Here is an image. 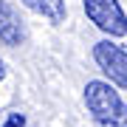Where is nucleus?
<instances>
[{
    "mask_svg": "<svg viewBox=\"0 0 127 127\" xmlns=\"http://www.w3.org/2000/svg\"><path fill=\"white\" fill-rule=\"evenodd\" d=\"M93 62L113 88L127 91V51L122 45H116L113 40H99L93 45Z\"/></svg>",
    "mask_w": 127,
    "mask_h": 127,
    "instance_id": "f03ea898",
    "label": "nucleus"
},
{
    "mask_svg": "<svg viewBox=\"0 0 127 127\" xmlns=\"http://www.w3.org/2000/svg\"><path fill=\"white\" fill-rule=\"evenodd\" d=\"M3 73H6V65H3V59H0V79H3Z\"/></svg>",
    "mask_w": 127,
    "mask_h": 127,
    "instance_id": "0eeeda50",
    "label": "nucleus"
},
{
    "mask_svg": "<svg viewBox=\"0 0 127 127\" xmlns=\"http://www.w3.org/2000/svg\"><path fill=\"white\" fill-rule=\"evenodd\" d=\"M85 107L99 127H127V104L110 82H102V79L88 82Z\"/></svg>",
    "mask_w": 127,
    "mask_h": 127,
    "instance_id": "f257e3e1",
    "label": "nucleus"
},
{
    "mask_svg": "<svg viewBox=\"0 0 127 127\" xmlns=\"http://www.w3.org/2000/svg\"><path fill=\"white\" fill-rule=\"evenodd\" d=\"M20 3L26 6V9H31L34 14H40V17H45L48 23H65V17H68V6H65V0H20Z\"/></svg>",
    "mask_w": 127,
    "mask_h": 127,
    "instance_id": "39448f33",
    "label": "nucleus"
},
{
    "mask_svg": "<svg viewBox=\"0 0 127 127\" xmlns=\"http://www.w3.org/2000/svg\"><path fill=\"white\" fill-rule=\"evenodd\" d=\"M23 40H26L23 20L9 6V0H0V42L14 48V45H23Z\"/></svg>",
    "mask_w": 127,
    "mask_h": 127,
    "instance_id": "20e7f679",
    "label": "nucleus"
},
{
    "mask_svg": "<svg viewBox=\"0 0 127 127\" xmlns=\"http://www.w3.org/2000/svg\"><path fill=\"white\" fill-rule=\"evenodd\" d=\"M85 14L107 37H127V14L119 0H85Z\"/></svg>",
    "mask_w": 127,
    "mask_h": 127,
    "instance_id": "7ed1b4c3",
    "label": "nucleus"
},
{
    "mask_svg": "<svg viewBox=\"0 0 127 127\" xmlns=\"http://www.w3.org/2000/svg\"><path fill=\"white\" fill-rule=\"evenodd\" d=\"M3 127H26V116L23 113H9V119H6Z\"/></svg>",
    "mask_w": 127,
    "mask_h": 127,
    "instance_id": "423d86ee",
    "label": "nucleus"
}]
</instances>
